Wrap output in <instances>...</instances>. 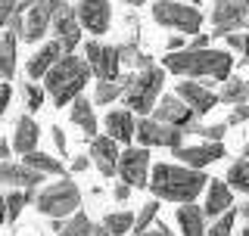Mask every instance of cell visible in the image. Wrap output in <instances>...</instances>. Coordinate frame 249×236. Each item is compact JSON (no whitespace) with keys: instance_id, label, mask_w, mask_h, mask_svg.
I'll return each mask as SVG.
<instances>
[{"instance_id":"obj_1","label":"cell","mask_w":249,"mask_h":236,"mask_svg":"<svg viewBox=\"0 0 249 236\" xmlns=\"http://www.w3.org/2000/svg\"><path fill=\"white\" fill-rule=\"evenodd\" d=\"M162 68L178 78H206V81H224L233 68V53L231 50H212V47H202V50H175L162 59Z\"/></svg>"},{"instance_id":"obj_2","label":"cell","mask_w":249,"mask_h":236,"mask_svg":"<svg viewBox=\"0 0 249 236\" xmlns=\"http://www.w3.org/2000/svg\"><path fill=\"white\" fill-rule=\"evenodd\" d=\"M206 184H209V177L202 174L199 168H187V165H168V162H162V165H153L150 168V190L156 199H165V202H193L196 196L206 190Z\"/></svg>"},{"instance_id":"obj_3","label":"cell","mask_w":249,"mask_h":236,"mask_svg":"<svg viewBox=\"0 0 249 236\" xmlns=\"http://www.w3.org/2000/svg\"><path fill=\"white\" fill-rule=\"evenodd\" d=\"M90 81V66L84 56H75V53H62V56L53 62V68L44 75V90L47 97L53 100V106L66 109L75 97H81L84 84Z\"/></svg>"},{"instance_id":"obj_4","label":"cell","mask_w":249,"mask_h":236,"mask_svg":"<svg viewBox=\"0 0 249 236\" xmlns=\"http://www.w3.org/2000/svg\"><path fill=\"white\" fill-rule=\"evenodd\" d=\"M162 87H165V68L162 66H150V68H140L137 75H131L128 90H124V109H131L134 115H150L153 106L159 103Z\"/></svg>"},{"instance_id":"obj_5","label":"cell","mask_w":249,"mask_h":236,"mask_svg":"<svg viewBox=\"0 0 249 236\" xmlns=\"http://www.w3.org/2000/svg\"><path fill=\"white\" fill-rule=\"evenodd\" d=\"M35 208L47 218L66 221L69 215H75L81 208V190H78V184L72 177L62 174L59 180H53V184H47L35 193Z\"/></svg>"},{"instance_id":"obj_6","label":"cell","mask_w":249,"mask_h":236,"mask_svg":"<svg viewBox=\"0 0 249 236\" xmlns=\"http://www.w3.org/2000/svg\"><path fill=\"white\" fill-rule=\"evenodd\" d=\"M153 19L159 22V25H165L171 31H178V34L190 37L196 34L202 28V10L196 3H184V0H156L153 3Z\"/></svg>"},{"instance_id":"obj_7","label":"cell","mask_w":249,"mask_h":236,"mask_svg":"<svg viewBox=\"0 0 249 236\" xmlns=\"http://www.w3.org/2000/svg\"><path fill=\"white\" fill-rule=\"evenodd\" d=\"M150 115L156 118V121L171 124V128H178L184 134H196V128H199V115L193 112L178 93H165V97H159V103L153 106Z\"/></svg>"},{"instance_id":"obj_8","label":"cell","mask_w":249,"mask_h":236,"mask_svg":"<svg viewBox=\"0 0 249 236\" xmlns=\"http://www.w3.org/2000/svg\"><path fill=\"white\" fill-rule=\"evenodd\" d=\"M115 174L119 180L131 186V190H143L150 184V149L146 146H128L119 152L115 162Z\"/></svg>"},{"instance_id":"obj_9","label":"cell","mask_w":249,"mask_h":236,"mask_svg":"<svg viewBox=\"0 0 249 236\" xmlns=\"http://www.w3.org/2000/svg\"><path fill=\"white\" fill-rule=\"evenodd\" d=\"M62 0H35L25 13H22V31H19V41L25 44H37L41 37L50 31V22H53V13Z\"/></svg>"},{"instance_id":"obj_10","label":"cell","mask_w":249,"mask_h":236,"mask_svg":"<svg viewBox=\"0 0 249 236\" xmlns=\"http://www.w3.org/2000/svg\"><path fill=\"white\" fill-rule=\"evenodd\" d=\"M84 59L90 66V75L97 81H115L122 72V62H119V53H115L112 44H103V41H88L84 44Z\"/></svg>"},{"instance_id":"obj_11","label":"cell","mask_w":249,"mask_h":236,"mask_svg":"<svg viewBox=\"0 0 249 236\" xmlns=\"http://www.w3.org/2000/svg\"><path fill=\"white\" fill-rule=\"evenodd\" d=\"M134 137L140 140V146H146V149H153V146H165V149H178V146H184V131H178V128H171V124H162V121H156V118H140L137 121V131H134Z\"/></svg>"},{"instance_id":"obj_12","label":"cell","mask_w":249,"mask_h":236,"mask_svg":"<svg viewBox=\"0 0 249 236\" xmlns=\"http://www.w3.org/2000/svg\"><path fill=\"white\" fill-rule=\"evenodd\" d=\"M50 31H53V37L59 41L62 47V53H75V47L81 44V22H78V13H75V6L72 3H62L56 6V13H53V22H50Z\"/></svg>"},{"instance_id":"obj_13","label":"cell","mask_w":249,"mask_h":236,"mask_svg":"<svg viewBox=\"0 0 249 236\" xmlns=\"http://www.w3.org/2000/svg\"><path fill=\"white\" fill-rule=\"evenodd\" d=\"M209 19H212V34L215 37H224L228 31L249 28V10L240 3V0H215Z\"/></svg>"},{"instance_id":"obj_14","label":"cell","mask_w":249,"mask_h":236,"mask_svg":"<svg viewBox=\"0 0 249 236\" xmlns=\"http://www.w3.org/2000/svg\"><path fill=\"white\" fill-rule=\"evenodd\" d=\"M171 152L178 155V162L187 165V168H206V165H212L218 159H224V143L221 140H206V143H190V146H178V149H171Z\"/></svg>"},{"instance_id":"obj_15","label":"cell","mask_w":249,"mask_h":236,"mask_svg":"<svg viewBox=\"0 0 249 236\" xmlns=\"http://www.w3.org/2000/svg\"><path fill=\"white\" fill-rule=\"evenodd\" d=\"M75 13H78L81 28L90 31V34H106L109 25H112V6H109V0H81L75 6Z\"/></svg>"},{"instance_id":"obj_16","label":"cell","mask_w":249,"mask_h":236,"mask_svg":"<svg viewBox=\"0 0 249 236\" xmlns=\"http://www.w3.org/2000/svg\"><path fill=\"white\" fill-rule=\"evenodd\" d=\"M41 180H44V174L25 162H10V159L0 162V184L3 186H13V190H37Z\"/></svg>"},{"instance_id":"obj_17","label":"cell","mask_w":249,"mask_h":236,"mask_svg":"<svg viewBox=\"0 0 249 236\" xmlns=\"http://www.w3.org/2000/svg\"><path fill=\"white\" fill-rule=\"evenodd\" d=\"M175 93H178V97H181V100H184V103L190 106L196 115H206V112H212V109H215V103H218V97H215V93L209 90L206 84L193 81V78H184V81H178Z\"/></svg>"},{"instance_id":"obj_18","label":"cell","mask_w":249,"mask_h":236,"mask_svg":"<svg viewBox=\"0 0 249 236\" xmlns=\"http://www.w3.org/2000/svg\"><path fill=\"white\" fill-rule=\"evenodd\" d=\"M88 143H90V162L97 165V171L103 177H112L115 174V162H119V152H122L119 140H112L109 134H103V137L97 134V137H90Z\"/></svg>"},{"instance_id":"obj_19","label":"cell","mask_w":249,"mask_h":236,"mask_svg":"<svg viewBox=\"0 0 249 236\" xmlns=\"http://www.w3.org/2000/svg\"><path fill=\"white\" fill-rule=\"evenodd\" d=\"M228 208H233V190L228 186V180H212L206 184V205H202V215L209 221H215L218 215H224Z\"/></svg>"},{"instance_id":"obj_20","label":"cell","mask_w":249,"mask_h":236,"mask_svg":"<svg viewBox=\"0 0 249 236\" xmlns=\"http://www.w3.org/2000/svg\"><path fill=\"white\" fill-rule=\"evenodd\" d=\"M62 56V47H59V41L53 37V41H47V44H41V50H35L28 56V62H25V75L31 78V81H41V78L53 68V62H56Z\"/></svg>"},{"instance_id":"obj_21","label":"cell","mask_w":249,"mask_h":236,"mask_svg":"<svg viewBox=\"0 0 249 236\" xmlns=\"http://www.w3.org/2000/svg\"><path fill=\"white\" fill-rule=\"evenodd\" d=\"M103 124H106V134L112 140H119V143H131V140H134L137 118H134L131 109H112V112H106Z\"/></svg>"},{"instance_id":"obj_22","label":"cell","mask_w":249,"mask_h":236,"mask_svg":"<svg viewBox=\"0 0 249 236\" xmlns=\"http://www.w3.org/2000/svg\"><path fill=\"white\" fill-rule=\"evenodd\" d=\"M37 140H41V128L35 124V118L31 115H19L16 118V128H13V149L19 155L31 152V149H37Z\"/></svg>"},{"instance_id":"obj_23","label":"cell","mask_w":249,"mask_h":236,"mask_svg":"<svg viewBox=\"0 0 249 236\" xmlns=\"http://www.w3.org/2000/svg\"><path fill=\"white\" fill-rule=\"evenodd\" d=\"M69 118H72V124H78L84 131V140L97 137V115H93V106L88 97H75L69 103Z\"/></svg>"},{"instance_id":"obj_24","label":"cell","mask_w":249,"mask_h":236,"mask_svg":"<svg viewBox=\"0 0 249 236\" xmlns=\"http://www.w3.org/2000/svg\"><path fill=\"white\" fill-rule=\"evenodd\" d=\"M16 50H19V34L3 28L0 31V81H10L16 75Z\"/></svg>"},{"instance_id":"obj_25","label":"cell","mask_w":249,"mask_h":236,"mask_svg":"<svg viewBox=\"0 0 249 236\" xmlns=\"http://www.w3.org/2000/svg\"><path fill=\"white\" fill-rule=\"evenodd\" d=\"M178 227H181L184 236H206V215H202L199 205H193V202H184L181 208H178Z\"/></svg>"},{"instance_id":"obj_26","label":"cell","mask_w":249,"mask_h":236,"mask_svg":"<svg viewBox=\"0 0 249 236\" xmlns=\"http://www.w3.org/2000/svg\"><path fill=\"white\" fill-rule=\"evenodd\" d=\"M128 81H131V75H119L115 81H97L93 106H109V103H115V100H122L124 90H128Z\"/></svg>"},{"instance_id":"obj_27","label":"cell","mask_w":249,"mask_h":236,"mask_svg":"<svg viewBox=\"0 0 249 236\" xmlns=\"http://www.w3.org/2000/svg\"><path fill=\"white\" fill-rule=\"evenodd\" d=\"M218 103H228V106H240V103H246L249 100V84L243 81V78H233L228 75L221 81V87H218Z\"/></svg>"},{"instance_id":"obj_28","label":"cell","mask_w":249,"mask_h":236,"mask_svg":"<svg viewBox=\"0 0 249 236\" xmlns=\"http://www.w3.org/2000/svg\"><path fill=\"white\" fill-rule=\"evenodd\" d=\"M22 162L31 165L35 171H41L44 177H62V174H66V168H62V162L56 159V155H47V152H41V149L25 152V155H22Z\"/></svg>"},{"instance_id":"obj_29","label":"cell","mask_w":249,"mask_h":236,"mask_svg":"<svg viewBox=\"0 0 249 236\" xmlns=\"http://www.w3.org/2000/svg\"><path fill=\"white\" fill-rule=\"evenodd\" d=\"M103 227L112 236H124V233H131L134 230V211H128V208H119V211H109V215L103 218Z\"/></svg>"},{"instance_id":"obj_30","label":"cell","mask_w":249,"mask_h":236,"mask_svg":"<svg viewBox=\"0 0 249 236\" xmlns=\"http://www.w3.org/2000/svg\"><path fill=\"white\" fill-rule=\"evenodd\" d=\"M224 180H228V186L233 193H246L249 196V159H237V162H233L228 168V177H224Z\"/></svg>"},{"instance_id":"obj_31","label":"cell","mask_w":249,"mask_h":236,"mask_svg":"<svg viewBox=\"0 0 249 236\" xmlns=\"http://www.w3.org/2000/svg\"><path fill=\"white\" fill-rule=\"evenodd\" d=\"M90 218L84 215V211H75V215H69L66 221L59 224L56 236H90Z\"/></svg>"},{"instance_id":"obj_32","label":"cell","mask_w":249,"mask_h":236,"mask_svg":"<svg viewBox=\"0 0 249 236\" xmlns=\"http://www.w3.org/2000/svg\"><path fill=\"white\" fill-rule=\"evenodd\" d=\"M6 199V221H16V218L22 215V208L31 205V199H35V190H13V193H6L3 196Z\"/></svg>"},{"instance_id":"obj_33","label":"cell","mask_w":249,"mask_h":236,"mask_svg":"<svg viewBox=\"0 0 249 236\" xmlns=\"http://www.w3.org/2000/svg\"><path fill=\"white\" fill-rule=\"evenodd\" d=\"M19 90H22V100H25V109H28V112H37V109L44 106L47 90H44V87H37L31 78H28V81H22V87H19Z\"/></svg>"},{"instance_id":"obj_34","label":"cell","mask_w":249,"mask_h":236,"mask_svg":"<svg viewBox=\"0 0 249 236\" xmlns=\"http://www.w3.org/2000/svg\"><path fill=\"white\" fill-rule=\"evenodd\" d=\"M233 224H237V208H228L212 221V227H206V236H233Z\"/></svg>"},{"instance_id":"obj_35","label":"cell","mask_w":249,"mask_h":236,"mask_svg":"<svg viewBox=\"0 0 249 236\" xmlns=\"http://www.w3.org/2000/svg\"><path fill=\"white\" fill-rule=\"evenodd\" d=\"M224 41H228L231 53H240V56H237L240 66H246V62H249V34H246V31H228Z\"/></svg>"},{"instance_id":"obj_36","label":"cell","mask_w":249,"mask_h":236,"mask_svg":"<svg viewBox=\"0 0 249 236\" xmlns=\"http://www.w3.org/2000/svg\"><path fill=\"white\" fill-rule=\"evenodd\" d=\"M115 53H119L122 66H134L137 56L143 53V50H140V44H137V34H131L128 41H122V44H115Z\"/></svg>"},{"instance_id":"obj_37","label":"cell","mask_w":249,"mask_h":236,"mask_svg":"<svg viewBox=\"0 0 249 236\" xmlns=\"http://www.w3.org/2000/svg\"><path fill=\"white\" fill-rule=\"evenodd\" d=\"M156 218H159V199L143 202V208L134 215V230H146V227H153Z\"/></svg>"},{"instance_id":"obj_38","label":"cell","mask_w":249,"mask_h":236,"mask_svg":"<svg viewBox=\"0 0 249 236\" xmlns=\"http://www.w3.org/2000/svg\"><path fill=\"white\" fill-rule=\"evenodd\" d=\"M228 128H231L228 121H218V124H199L196 134H199V137H206V140H224Z\"/></svg>"},{"instance_id":"obj_39","label":"cell","mask_w":249,"mask_h":236,"mask_svg":"<svg viewBox=\"0 0 249 236\" xmlns=\"http://www.w3.org/2000/svg\"><path fill=\"white\" fill-rule=\"evenodd\" d=\"M124 236H175V230H168V224H162V221H153V227H146V230H134Z\"/></svg>"},{"instance_id":"obj_40","label":"cell","mask_w":249,"mask_h":236,"mask_svg":"<svg viewBox=\"0 0 249 236\" xmlns=\"http://www.w3.org/2000/svg\"><path fill=\"white\" fill-rule=\"evenodd\" d=\"M16 3H19V0H0V31H3V28H6V22L13 19Z\"/></svg>"},{"instance_id":"obj_41","label":"cell","mask_w":249,"mask_h":236,"mask_svg":"<svg viewBox=\"0 0 249 236\" xmlns=\"http://www.w3.org/2000/svg\"><path fill=\"white\" fill-rule=\"evenodd\" d=\"M243 121H249V106H246V103H240V106H233V109H231L228 124H243Z\"/></svg>"},{"instance_id":"obj_42","label":"cell","mask_w":249,"mask_h":236,"mask_svg":"<svg viewBox=\"0 0 249 236\" xmlns=\"http://www.w3.org/2000/svg\"><path fill=\"white\" fill-rule=\"evenodd\" d=\"M50 137H53V143H56V152L59 155H66V134H62V128H59V124H53V128H50Z\"/></svg>"},{"instance_id":"obj_43","label":"cell","mask_w":249,"mask_h":236,"mask_svg":"<svg viewBox=\"0 0 249 236\" xmlns=\"http://www.w3.org/2000/svg\"><path fill=\"white\" fill-rule=\"evenodd\" d=\"M10 97H13V87H10V81H0V118L6 115V106H10Z\"/></svg>"},{"instance_id":"obj_44","label":"cell","mask_w":249,"mask_h":236,"mask_svg":"<svg viewBox=\"0 0 249 236\" xmlns=\"http://www.w3.org/2000/svg\"><path fill=\"white\" fill-rule=\"evenodd\" d=\"M69 168H72V174H81V171H88V168H90V155H75Z\"/></svg>"},{"instance_id":"obj_45","label":"cell","mask_w":249,"mask_h":236,"mask_svg":"<svg viewBox=\"0 0 249 236\" xmlns=\"http://www.w3.org/2000/svg\"><path fill=\"white\" fill-rule=\"evenodd\" d=\"M190 50H202V47H209V34L206 31H196V34H190Z\"/></svg>"},{"instance_id":"obj_46","label":"cell","mask_w":249,"mask_h":236,"mask_svg":"<svg viewBox=\"0 0 249 236\" xmlns=\"http://www.w3.org/2000/svg\"><path fill=\"white\" fill-rule=\"evenodd\" d=\"M112 196H115V199H119V202H124V199H128V196H131V186L124 184V180H119V184H115V190H112Z\"/></svg>"},{"instance_id":"obj_47","label":"cell","mask_w":249,"mask_h":236,"mask_svg":"<svg viewBox=\"0 0 249 236\" xmlns=\"http://www.w3.org/2000/svg\"><path fill=\"white\" fill-rule=\"evenodd\" d=\"M187 41H184V34H171L168 37V53H175V50H184Z\"/></svg>"},{"instance_id":"obj_48","label":"cell","mask_w":249,"mask_h":236,"mask_svg":"<svg viewBox=\"0 0 249 236\" xmlns=\"http://www.w3.org/2000/svg\"><path fill=\"white\" fill-rule=\"evenodd\" d=\"M10 152H13V143L6 137H0V162L3 159H10Z\"/></svg>"},{"instance_id":"obj_49","label":"cell","mask_w":249,"mask_h":236,"mask_svg":"<svg viewBox=\"0 0 249 236\" xmlns=\"http://www.w3.org/2000/svg\"><path fill=\"white\" fill-rule=\"evenodd\" d=\"M90 236H112V233H109L103 224H93V227H90Z\"/></svg>"},{"instance_id":"obj_50","label":"cell","mask_w":249,"mask_h":236,"mask_svg":"<svg viewBox=\"0 0 249 236\" xmlns=\"http://www.w3.org/2000/svg\"><path fill=\"white\" fill-rule=\"evenodd\" d=\"M0 224H6V199L0 196Z\"/></svg>"},{"instance_id":"obj_51","label":"cell","mask_w":249,"mask_h":236,"mask_svg":"<svg viewBox=\"0 0 249 236\" xmlns=\"http://www.w3.org/2000/svg\"><path fill=\"white\" fill-rule=\"evenodd\" d=\"M31 3H35V0H19V6H16V10H19V13H25Z\"/></svg>"},{"instance_id":"obj_52","label":"cell","mask_w":249,"mask_h":236,"mask_svg":"<svg viewBox=\"0 0 249 236\" xmlns=\"http://www.w3.org/2000/svg\"><path fill=\"white\" fill-rule=\"evenodd\" d=\"M240 215H243V221L249 224V202H246V205H240Z\"/></svg>"},{"instance_id":"obj_53","label":"cell","mask_w":249,"mask_h":236,"mask_svg":"<svg viewBox=\"0 0 249 236\" xmlns=\"http://www.w3.org/2000/svg\"><path fill=\"white\" fill-rule=\"evenodd\" d=\"M122 3H128V6H143L146 0H122Z\"/></svg>"},{"instance_id":"obj_54","label":"cell","mask_w":249,"mask_h":236,"mask_svg":"<svg viewBox=\"0 0 249 236\" xmlns=\"http://www.w3.org/2000/svg\"><path fill=\"white\" fill-rule=\"evenodd\" d=\"M243 159H249V140L243 143Z\"/></svg>"},{"instance_id":"obj_55","label":"cell","mask_w":249,"mask_h":236,"mask_svg":"<svg viewBox=\"0 0 249 236\" xmlns=\"http://www.w3.org/2000/svg\"><path fill=\"white\" fill-rule=\"evenodd\" d=\"M184 3H196V6H199V3H202V0H184Z\"/></svg>"},{"instance_id":"obj_56","label":"cell","mask_w":249,"mask_h":236,"mask_svg":"<svg viewBox=\"0 0 249 236\" xmlns=\"http://www.w3.org/2000/svg\"><path fill=\"white\" fill-rule=\"evenodd\" d=\"M240 3H243V6H246V10H249V0H240Z\"/></svg>"},{"instance_id":"obj_57","label":"cell","mask_w":249,"mask_h":236,"mask_svg":"<svg viewBox=\"0 0 249 236\" xmlns=\"http://www.w3.org/2000/svg\"><path fill=\"white\" fill-rule=\"evenodd\" d=\"M243 236H249V224H246V230H243Z\"/></svg>"},{"instance_id":"obj_58","label":"cell","mask_w":249,"mask_h":236,"mask_svg":"<svg viewBox=\"0 0 249 236\" xmlns=\"http://www.w3.org/2000/svg\"><path fill=\"white\" fill-rule=\"evenodd\" d=\"M246 84H249V81H246Z\"/></svg>"}]
</instances>
